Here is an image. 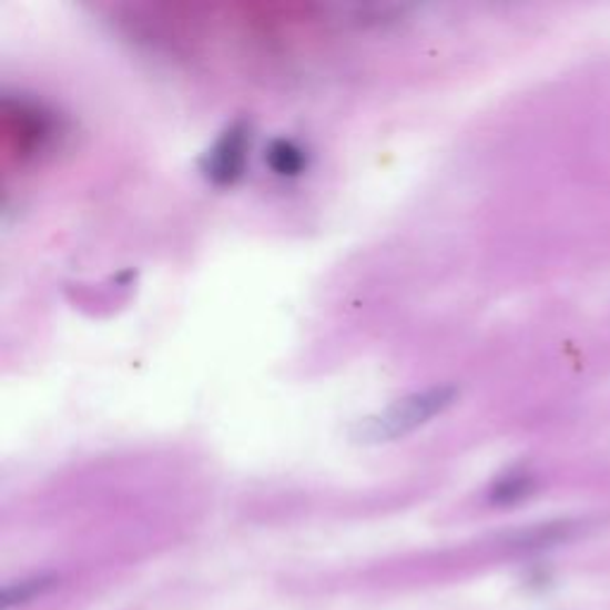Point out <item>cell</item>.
<instances>
[{
	"label": "cell",
	"mask_w": 610,
	"mask_h": 610,
	"mask_svg": "<svg viewBox=\"0 0 610 610\" xmlns=\"http://www.w3.org/2000/svg\"><path fill=\"white\" fill-rule=\"evenodd\" d=\"M451 404V394L448 392H431L404 400V404L389 410L384 417L375 423L370 435L373 437H396L404 435L406 429H413L420 423H425L427 417L439 413L444 406Z\"/></svg>",
	"instance_id": "1"
},
{
	"label": "cell",
	"mask_w": 610,
	"mask_h": 610,
	"mask_svg": "<svg viewBox=\"0 0 610 610\" xmlns=\"http://www.w3.org/2000/svg\"><path fill=\"white\" fill-rule=\"evenodd\" d=\"M248 151V136L244 124H234L232 130L224 132V136L215 143L205 157V174L211 176L215 184H232L244 172Z\"/></svg>",
	"instance_id": "2"
},
{
	"label": "cell",
	"mask_w": 610,
	"mask_h": 610,
	"mask_svg": "<svg viewBox=\"0 0 610 610\" xmlns=\"http://www.w3.org/2000/svg\"><path fill=\"white\" fill-rule=\"evenodd\" d=\"M267 163L282 176H296L305 167V153L294 141H275L267 151Z\"/></svg>",
	"instance_id": "3"
}]
</instances>
